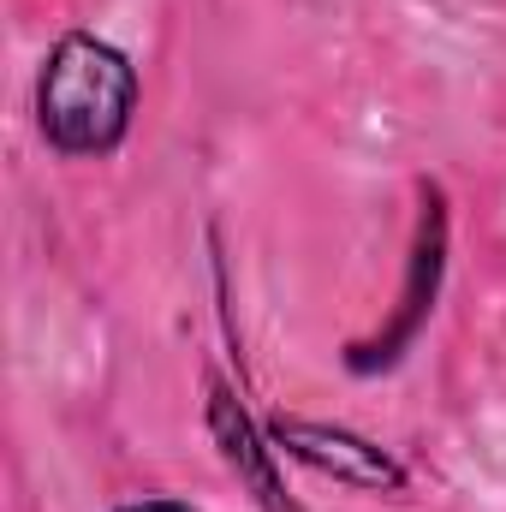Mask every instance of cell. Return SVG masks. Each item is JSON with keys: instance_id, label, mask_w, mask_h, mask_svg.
Wrapping results in <instances>:
<instances>
[{"instance_id": "obj_1", "label": "cell", "mask_w": 506, "mask_h": 512, "mask_svg": "<svg viewBox=\"0 0 506 512\" xmlns=\"http://www.w3.org/2000/svg\"><path fill=\"white\" fill-rule=\"evenodd\" d=\"M131 102H137V72L114 42L84 30L54 42L36 84V120L60 155H108L131 126Z\"/></svg>"}, {"instance_id": "obj_2", "label": "cell", "mask_w": 506, "mask_h": 512, "mask_svg": "<svg viewBox=\"0 0 506 512\" xmlns=\"http://www.w3.org/2000/svg\"><path fill=\"white\" fill-rule=\"evenodd\" d=\"M292 459H304V465H316V471H328V477H340V483H352V489H405V471H399V459L393 453H381L376 441H364V435H352V429H334V423H304V417H274V429H268Z\"/></svg>"}, {"instance_id": "obj_3", "label": "cell", "mask_w": 506, "mask_h": 512, "mask_svg": "<svg viewBox=\"0 0 506 512\" xmlns=\"http://www.w3.org/2000/svg\"><path fill=\"white\" fill-rule=\"evenodd\" d=\"M441 251H447V209H441L435 191H423V233H417V251H411V274H405V304H399L393 328L381 334L376 346H358V352H352V370H358V376L387 370V364L399 358V346L417 334V322L429 316V298H435V286H441Z\"/></svg>"}, {"instance_id": "obj_4", "label": "cell", "mask_w": 506, "mask_h": 512, "mask_svg": "<svg viewBox=\"0 0 506 512\" xmlns=\"http://www.w3.org/2000/svg\"><path fill=\"white\" fill-rule=\"evenodd\" d=\"M209 435H215L221 459L239 471V483H245L256 501H262V512H298L292 501H286L280 477H274V459H268V447H262L256 423L245 417V405H239V399H233L221 382H209Z\"/></svg>"}, {"instance_id": "obj_5", "label": "cell", "mask_w": 506, "mask_h": 512, "mask_svg": "<svg viewBox=\"0 0 506 512\" xmlns=\"http://www.w3.org/2000/svg\"><path fill=\"white\" fill-rule=\"evenodd\" d=\"M120 512H191V507H179V501H137V507H120Z\"/></svg>"}]
</instances>
